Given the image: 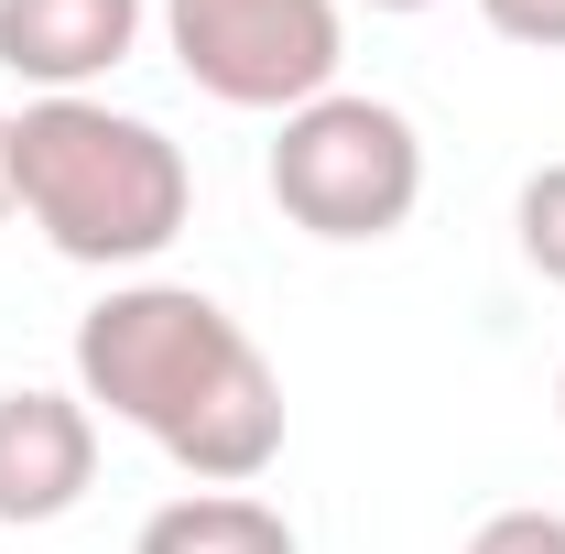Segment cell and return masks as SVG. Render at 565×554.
I'll return each mask as SVG.
<instances>
[{"instance_id": "6da1fadb", "label": "cell", "mask_w": 565, "mask_h": 554, "mask_svg": "<svg viewBox=\"0 0 565 554\" xmlns=\"http://www.w3.org/2000/svg\"><path fill=\"white\" fill-rule=\"evenodd\" d=\"M76 403L131 424L196 489H250L282 457V370L196 283H109L76 316Z\"/></svg>"}, {"instance_id": "52a82bcc", "label": "cell", "mask_w": 565, "mask_h": 554, "mask_svg": "<svg viewBox=\"0 0 565 554\" xmlns=\"http://www.w3.org/2000/svg\"><path fill=\"white\" fill-rule=\"evenodd\" d=\"M131 554H305L262 489H185L131 533Z\"/></svg>"}, {"instance_id": "8fae6325", "label": "cell", "mask_w": 565, "mask_h": 554, "mask_svg": "<svg viewBox=\"0 0 565 554\" xmlns=\"http://www.w3.org/2000/svg\"><path fill=\"white\" fill-rule=\"evenodd\" d=\"M0 217H11V109H0Z\"/></svg>"}, {"instance_id": "7c38bea8", "label": "cell", "mask_w": 565, "mask_h": 554, "mask_svg": "<svg viewBox=\"0 0 565 554\" xmlns=\"http://www.w3.org/2000/svg\"><path fill=\"white\" fill-rule=\"evenodd\" d=\"M370 11H435V0H370Z\"/></svg>"}, {"instance_id": "ba28073f", "label": "cell", "mask_w": 565, "mask_h": 554, "mask_svg": "<svg viewBox=\"0 0 565 554\" xmlns=\"http://www.w3.org/2000/svg\"><path fill=\"white\" fill-rule=\"evenodd\" d=\"M511 239H522V262L565 294V163H533V174H522V196H511Z\"/></svg>"}, {"instance_id": "30bf717a", "label": "cell", "mask_w": 565, "mask_h": 554, "mask_svg": "<svg viewBox=\"0 0 565 554\" xmlns=\"http://www.w3.org/2000/svg\"><path fill=\"white\" fill-rule=\"evenodd\" d=\"M479 22L522 55H565V0H479Z\"/></svg>"}, {"instance_id": "3957f363", "label": "cell", "mask_w": 565, "mask_h": 554, "mask_svg": "<svg viewBox=\"0 0 565 554\" xmlns=\"http://www.w3.org/2000/svg\"><path fill=\"white\" fill-rule=\"evenodd\" d=\"M262 185H273V207L294 217L305 239L359 251V239H392V228L424 207V131L392 98L327 87V98H305L294 120H273Z\"/></svg>"}, {"instance_id": "7a4b0ae2", "label": "cell", "mask_w": 565, "mask_h": 554, "mask_svg": "<svg viewBox=\"0 0 565 554\" xmlns=\"http://www.w3.org/2000/svg\"><path fill=\"white\" fill-rule=\"evenodd\" d=\"M11 217L44 228L76 273H141L185 239L196 174L185 141L109 98H22L11 109Z\"/></svg>"}, {"instance_id": "9c48e42d", "label": "cell", "mask_w": 565, "mask_h": 554, "mask_svg": "<svg viewBox=\"0 0 565 554\" xmlns=\"http://www.w3.org/2000/svg\"><path fill=\"white\" fill-rule=\"evenodd\" d=\"M468 554H565V511H544V500H522V511H490V522L468 533Z\"/></svg>"}, {"instance_id": "4fadbf2b", "label": "cell", "mask_w": 565, "mask_h": 554, "mask_svg": "<svg viewBox=\"0 0 565 554\" xmlns=\"http://www.w3.org/2000/svg\"><path fill=\"white\" fill-rule=\"evenodd\" d=\"M555 414H565V370H555Z\"/></svg>"}, {"instance_id": "277c9868", "label": "cell", "mask_w": 565, "mask_h": 554, "mask_svg": "<svg viewBox=\"0 0 565 554\" xmlns=\"http://www.w3.org/2000/svg\"><path fill=\"white\" fill-rule=\"evenodd\" d=\"M163 44L196 98L294 120L349 66V0H163Z\"/></svg>"}, {"instance_id": "5b68a950", "label": "cell", "mask_w": 565, "mask_h": 554, "mask_svg": "<svg viewBox=\"0 0 565 554\" xmlns=\"http://www.w3.org/2000/svg\"><path fill=\"white\" fill-rule=\"evenodd\" d=\"M98 489V414L76 392H0V533H44Z\"/></svg>"}, {"instance_id": "8992f818", "label": "cell", "mask_w": 565, "mask_h": 554, "mask_svg": "<svg viewBox=\"0 0 565 554\" xmlns=\"http://www.w3.org/2000/svg\"><path fill=\"white\" fill-rule=\"evenodd\" d=\"M141 0H0V66L33 98H87L109 66H131Z\"/></svg>"}]
</instances>
